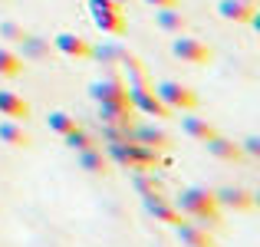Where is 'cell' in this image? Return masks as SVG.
<instances>
[{
	"label": "cell",
	"mask_w": 260,
	"mask_h": 247,
	"mask_svg": "<svg viewBox=\"0 0 260 247\" xmlns=\"http://www.w3.org/2000/svg\"><path fill=\"white\" fill-rule=\"evenodd\" d=\"M175 208L181 211V214L194 218L204 228H221V208H217L214 191H208V188H184L181 195H178Z\"/></svg>",
	"instance_id": "obj_1"
},
{
	"label": "cell",
	"mask_w": 260,
	"mask_h": 247,
	"mask_svg": "<svg viewBox=\"0 0 260 247\" xmlns=\"http://www.w3.org/2000/svg\"><path fill=\"white\" fill-rule=\"evenodd\" d=\"M112 159L119 165H128L135 171H155L158 165V152L135 139H122V142H112Z\"/></svg>",
	"instance_id": "obj_2"
},
{
	"label": "cell",
	"mask_w": 260,
	"mask_h": 247,
	"mask_svg": "<svg viewBox=\"0 0 260 247\" xmlns=\"http://www.w3.org/2000/svg\"><path fill=\"white\" fill-rule=\"evenodd\" d=\"M89 13H92V23L99 26L109 37H122L125 33V13L115 0H89Z\"/></svg>",
	"instance_id": "obj_3"
},
{
	"label": "cell",
	"mask_w": 260,
	"mask_h": 247,
	"mask_svg": "<svg viewBox=\"0 0 260 247\" xmlns=\"http://www.w3.org/2000/svg\"><path fill=\"white\" fill-rule=\"evenodd\" d=\"M155 92H158V99L165 102L172 112H191V109H198V92L194 89H188L184 82H158L155 86Z\"/></svg>",
	"instance_id": "obj_4"
},
{
	"label": "cell",
	"mask_w": 260,
	"mask_h": 247,
	"mask_svg": "<svg viewBox=\"0 0 260 247\" xmlns=\"http://www.w3.org/2000/svg\"><path fill=\"white\" fill-rule=\"evenodd\" d=\"M128 99H132V106L142 109L145 115H155V119H172V109L158 99V92H155L152 82H135V86H128Z\"/></svg>",
	"instance_id": "obj_5"
},
{
	"label": "cell",
	"mask_w": 260,
	"mask_h": 247,
	"mask_svg": "<svg viewBox=\"0 0 260 247\" xmlns=\"http://www.w3.org/2000/svg\"><path fill=\"white\" fill-rule=\"evenodd\" d=\"M172 53L181 63H191V66H208L211 59H214V50H211L208 43H201V40H194V37H181V33H178V40L172 43Z\"/></svg>",
	"instance_id": "obj_6"
},
{
	"label": "cell",
	"mask_w": 260,
	"mask_h": 247,
	"mask_svg": "<svg viewBox=\"0 0 260 247\" xmlns=\"http://www.w3.org/2000/svg\"><path fill=\"white\" fill-rule=\"evenodd\" d=\"M132 102H99V119L109 129H132Z\"/></svg>",
	"instance_id": "obj_7"
},
{
	"label": "cell",
	"mask_w": 260,
	"mask_h": 247,
	"mask_svg": "<svg viewBox=\"0 0 260 247\" xmlns=\"http://www.w3.org/2000/svg\"><path fill=\"white\" fill-rule=\"evenodd\" d=\"M175 231H178V241H181V247H214L211 231L204 228V224H198V221H178Z\"/></svg>",
	"instance_id": "obj_8"
},
{
	"label": "cell",
	"mask_w": 260,
	"mask_h": 247,
	"mask_svg": "<svg viewBox=\"0 0 260 247\" xmlns=\"http://www.w3.org/2000/svg\"><path fill=\"white\" fill-rule=\"evenodd\" d=\"M89 96H92L95 102H132L128 99V86L119 79H99L89 86Z\"/></svg>",
	"instance_id": "obj_9"
},
{
	"label": "cell",
	"mask_w": 260,
	"mask_h": 247,
	"mask_svg": "<svg viewBox=\"0 0 260 247\" xmlns=\"http://www.w3.org/2000/svg\"><path fill=\"white\" fill-rule=\"evenodd\" d=\"M217 208H231V211H250L254 208V195L247 188H237V184H228V188L214 191Z\"/></svg>",
	"instance_id": "obj_10"
},
{
	"label": "cell",
	"mask_w": 260,
	"mask_h": 247,
	"mask_svg": "<svg viewBox=\"0 0 260 247\" xmlns=\"http://www.w3.org/2000/svg\"><path fill=\"white\" fill-rule=\"evenodd\" d=\"M145 211L155 218V221L172 224V228H175L178 221H181V211H178V208H175L172 201H168L165 195H148V198H145Z\"/></svg>",
	"instance_id": "obj_11"
},
{
	"label": "cell",
	"mask_w": 260,
	"mask_h": 247,
	"mask_svg": "<svg viewBox=\"0 0 260 247\" xmlns=\"http://www.w3.org/2000/svg\"><path fill=\"white\" fill-rule=\"evenodd\" d=\"M217 13L224 20H234V23H250L257 17V4H250V0H221Z\"/></svg>",
	"instance_id": "obj_12"
},
{
	"label": "cell",
	"mask_w": 260,
	"mask_h": 247,
	"mask_svg": "<svg viewBox=\"0 0 260 247\" xmlns=\"http://www.w3.org/2000/svg\"><path fill=\"white\" fill-rule=\"evenodd\" d=\"M0 115H7V119H13V122H26L30 119V102L20 99L10 89H0Z\"/></svg>",
	"instance_id": "obj_13"
},
{
	"label": "cell",
	"mask_w": 260,
	"mask_h": 247,
	"mask_svg": "<svg viewBox=\"0 0 260 247\" xmlns=\"http://www.w3.org/2000/svg\"><path fill=\"white\" fill-rule=\"evenodd\" d=\"M56 50L63 53V56H73V59H86L92 56V46L86 43L83 37H76V33H56Z\"/></svg>",
	"instance_id": "obj_14"
},
{
	"label": "cell",
	"mask_w": 260,
	"mask_h": 247,
	"mask_svg": "<svg viewBox=\"0 0 260 247\" xmlns=\"http://www.w3.org/2000/svg\"><path fill=\"white\" fill-rule=\"evenodd\" d=\"M132 139L142 142V145H148V148H155V152H165V148L172 145V135H168L165 129H155V126H139V129H132Z\"/></svg>",
	"instance_id": "obj_15"
},
{
	"label": "cell",
	"mask_w": 260,
	"mask_h": 247,
	"mask_svg": "<svg viewBox=\"0 0 260 247\" xmlns=\"http://www.w3.org/2000/svg\"><path fill=\"white\" fill-rule=\"evenodd\" d=\"M204 145H208V152L214 155V159H221V162H237L244 155L241 145H237V142H231V139H224V135H211Z\"/></svg>",
	"instance_id": "obj_16"
},
{
	"label": "cell",
	"mask_w": 260,
	"mask_h": 247,
	"mask_svg": "<svg viewBox=\"0 0 260 247\" xmlns=\"http://www.w3.org/2000/svg\"><path fill=\"white\" fill-rule=\"evenodd\" d=\"M0 139H4L7 145H13V148H30V145H33L30 132H26L20 122H13V119L0 122Z\"/></svg>",
	"instance_id": "obj_17"
},
{
	"label": "cell",
	"mask_w": 260,
	"mask_h": 247,
	"mask_svg": "<svg viewBox=\"0 0 260 247\" xmlns=\"http://www.w3.org/2000/svg\"><path fill=\"white\" fill-rule=\"evenodd\" d=\"M181 129H184V135H191V139H198V142H208L211 135H217V129L211 126L208 119H198V115H184Z\"/></svg>",
	"instance_id": "obj_18"
},
{
	"label": "cell",
	"mask_w": 260,
	"mask_h": 247,
	"mask_svg": "<svg viewBox=\"0 0 260 247\" xmlns=\"http://www.w3.org/2000/svg\"><path fill=\"white\" fill-rule=\"evenodd\" d=\"M158 26L168 33H184L188 30V20L181 17V10H175V7H161L158 10Z\"/></svg>",
	"instance_id": "obj_19"
},
{
	"label": "cell",
	"mask_w": 260,
	"mask_h": 247,
	"mask_svg": "<svg viewBox=\"0 0 260 247\" xmlns=\"http://www.w3.org/2000/svg\"><path fill=\"white\" fill-rule=\"evenodd\" d=\"M79 168L92 171V175H106L109 162H106V155H102L99 148H86V152H79Z\"/></svg>",
	"instance_id": "obj_20"
},
{
	"label": "cell",
	"mask_w": 260,
	"mask_h": 247,
	"mask_svg": "<svg viewBox=\"0 0 260 247\" xmlns=\"http://www.w3.org/2000/svg\"><path fill=\"white\" fill-rule=\"evenodd\" d=\"M46 126H50L56 135H70L73 129H79V126H76V119H73L70 112H63V109H56V112L46 115Z\"/></svg>",
	"instance_id": "obj_21"
},
{
	"label": "cell",
	"mask_w": 260,
	"mask_h": 247,
	"mask_svg": "<svg viewBox=\"0 0 260 247\" xmlns=\"http://www.w3.org/2000/svg\"><path fill=\"white\" fill-rule=\"evenodd\" d=\"M20 73H23V59L13 50H4V46H0V76L10 79V76H20Z\"/></svg>",
	"instance_id": "obj_22"
},
{
	"label": "cell",
	"mask_w": 260,
	"mask_h": 247,
	"mask_svg": "<svg viewBox=\"0 0 260 247\" xmlns=\"http://www.w3.org/2000/svg\"><path fill=\"white\" fill-rule=\"evenodd\" d=\"M63 139H66V145H70L73 152H86V148H95V139H89L83 129H73L70 135H63Z\"/></svg>",
	"instance_id": "obj_23"
},
{
	"label": "cell",
	"mask_w": 260,
	"mask_h": 247,
	"mask_svg": "<svg viewBox=\"0 0 260 247\" xmlns=\"http://www.w3.org/2000/svg\"><path fill=\"white\" fill-rule=\"evenodd\" d=\"M135 188H139L145 198H148V195H161V181H158V178H152L148 171H139V178H135Z\"/></svg>",
	"instance_id": "obj_24"
},
{
	"label": "cell",
	"mask_w": 260,
	"mask_h": 247,
	"mask_svg": "<svg viewBox=\"0 0 260 247\" xmlns=\"http://www.w3.org/2000/svg\"><path fill=\"white\" fill-rule=\"evenodd\" d=\"M241 152H247V155H260V139H257V135L244 139V148H241Z\"/></svg>",
	"instance_id": "obj_25"
},
{
	"label": "cell",
	"mask_w": 260,
	"mask_h": 247,
	"mask_svg": "<svg viewBox=\"0 0 260 247\" xmlns=\"http://www.w3.org/2000/svg\"><path fill=\"white\" fill-rule=\"evenodd\" d=\"M148 7H155V10H161V7H178V0H145Z\"/></svg>",
	"instance_id": "obj_26"
},
{
	"label": "cell",
	"mask_w": 260,
	"mask_h": 247,
	"mask_svg": "<svg viewBox=\"0 0 260 247\" xmlns=\"http://www.w3.org/2000/svg\"><path fill=\"white\" fill-rule=\"evenodd\" d=\"M250 4H257V0H250Z\"/></svg>",
	"instance_id": "obj_27"
}]
</instances>
